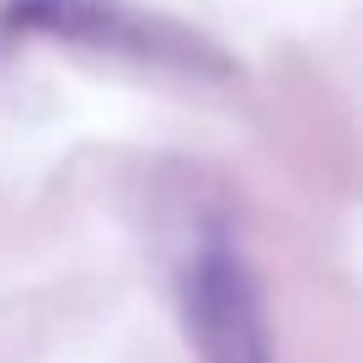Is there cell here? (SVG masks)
I'll list each match as a JSON object with an SVG mask.
<instances>
[{
  "instance_id": "cell-1",
  "label": "cell",
  "mask_w": 363,
  "mask_h": 363,
  "mask_svg": "<svg viewBox=\"0 0 363 363\" xmlns=\"http://www.w3.org/2000/svg\"><path fill=\"white\" fill-rule=\"evenodd\" d=\"M6 43H69L113 54L128 65L177 69V75H225V54L208 48L182 22L150 16L128 0H0Z\"/></svg>"
},
{
  "instance_id": "cell-2",
  "label": "cell",
  "mask_w": 363,
  "mask_h": 363,
  "mask_svg": "<svg viewBox=\"0 0 363 363\" xmlns=\"http://www.w3.org/2000/svg\"><path fill=\"white\" fill-rule=\"evenodd\" d=\"M177 310L203 363H272L262 284L225 225L198 230L177 262Z\"/></svg>"
}]
</instances>
